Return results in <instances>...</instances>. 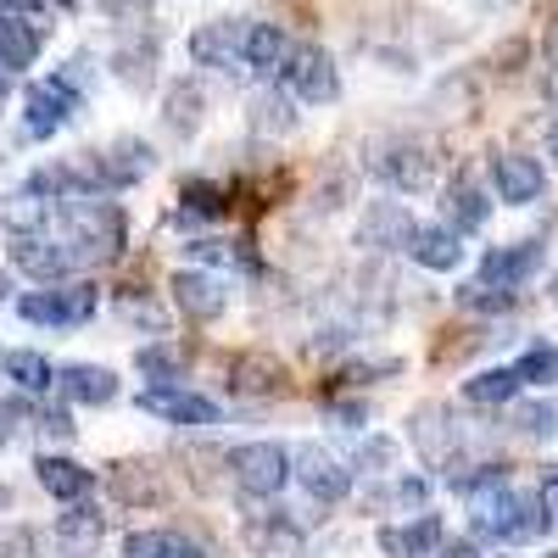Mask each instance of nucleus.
Instances as JSON below:
<instances>
[{"instance_id":"1","label":"nucleus","mask_w":558,"mask_h":558,"mask_svg":"<svg viewBox=\"0 0 558 558\" xmlns=\"http://www.w3.org/2000/svg\"><path fill=\"white\" fill-rule=\"evenodd\" d=\"M51 235L78 257V268H101V263H112L118 252H123V213L112 207V202H101V196H62V202H51Z\"/></svg>"},{"instance_id":"2","label":"nucleus","mask_w":558,"mask_h":558,"mask_svg":"<svg viewBox=\"0 0 558 558\" xmlns=\"http://www.w3.org/2000/svg\"><path fill=\"white\" fill-rule=\"evenodd\" d=\"M470 525H475L481 542L525 547V542H542V536H547L553 508H547V497H536V492L492 486V492H475V497H470Z\"/></svg>"},{"instance_id":"3","label":"nucleus","mask_w":558,"mask_h":558,"mask_svg":"<svg viewBox=\"0 0 558 558\" xmlns=\"http://www.w3.org/2000/svg\"><path fill=\"white\" fill-rule=\"evenodd\" d=\"M229 475H235V486L246 497H279L286 481L296 475V452L279 441H246L229 452Z\"/></svg>"},{"instance_id":"4","label":"nucleus","mask_w":558,"mask_h":558,"mask_svg":"<svg viewBox=\"0 0 558 558\" xmlns=\"http://www.w3.org/2000/svg\"><path fill=\"white\" fill-rule=\"evenodd\" d=\"M368 173H375L380 184H391V191L402 196H418V191H430V179H436V157L425 140H380L375 151H368Z\"/></svg>"},{"instance_id":"5","label":"nucleus","mask_w":558,"mask_h":558,"mask_svg":"<svg viewBox=\"0 0 558 558\" xmlns=\"http://www.w3.org/2000/svg\"><path fill=\"white\" fill-rule=\"evenodd\" d=\"M96 286H84V279H73V286H45V291H28L17 302V313L28 324H45V330H78V324L96 318Z\"/></svg>"},{"instance_id":"6","label":"nucleus","mask_w":558,"mask_h":558,"mask_svg":"<svg viewBox=\"0 0 558 558\" xmlns=\"http://www.w3.org/2000/svg\"><path fill=\"white\" fill-rule=\"evenodd\" d=\"M7 246H12V268H23L39 286H68V274L78 268V257L51 229H7Z\"/></svg>"},{"instance_id":"7","label":"nucleus","mask_w":558,"mask_h":558,"mask_svg":"<svg viewBox=\"0 0 558 558\" xmlns=\"http://www.w3.org/2000/svg\"><path fill=\"white\" fill-rule=\"evenodd\" d=\"M279 78H286V89L296 101H307V107L341 101V68H336V57L324 51V45H296L291 62L279 68Z\"/></svg>"},{"instance_id":"8","label":"nucleus","mask_w":558,"mask_h":558,"mask_svg":"<svg viewBox=\"0 0 558 558\" xmlns=\"http://www.w3.org/2000/svg\"><path fill=\"white\" fill-rule=\"evenodd\" d=\"M191 62L196 68H213V73H252L246 62V17H218V23H202L191 34Z\"/></svg>"},{"instance_id":"9","label":"nucleus","mask_w":558,"mask_h":558,"mask_svg":"<svg viewBox=\"0 0 558 558\" xmlns=\"http://www.w3.org/2000/svg\"><path fill=\"white\" fill-rule=\"evenodd\" d=\"M486 173H492V196L502 207H531L547 191V168L536 157H525V151H492Z\"/></svg>"},{"instance_id":"10","label":"nucleus","mask_w":558,"mask_h":558,"mask_svg":"<svg viewBox=\"0 0 558 558\" xmlns=\"http://www.w3.org/2000/svg\"><path fill=\"white\" fill-rule=\"evenodd\" d=\"M78 89H68L62 78H45V84H34L28 96H23V134L28 140H51V134H62L68 123H73V112H78Z\"/></svg>"},{"instance_id":"11","label":"nucleus","mask_w":558,"mask_h":558,"mask_svg":"<svg viewBox=\"0 0 558 558\" xmlns=\"http://www.w3.org/2000/svg\"><path fill=\"white\" fill-rule=\"evenodd\" d=\"M140 413L168 418V425H184V430L218 425V402L191 391V386H146V391H140Z\"/></svg>"},{"instance_id":"12","label":"nucleus","mask_w":558,"mask_h":558,"mask_svg":"<svg viewBox=\"0 0 558 558\" xmlns=\"http://www.w3.org/2000/svg\"><path fill=\"white\" fill-rule=\"evenodd\" d=\"M547 263V246L542 241H514V246H492L481 257V286H497V291H520L542 274Z\"/></svg>"},{"instance_id":"13","label":"nucleus","mask_w":558,"mask_h":558,"mask_svg":"<svg viewBox=\"0 0 558 558\" xmlns=\"http://www.w3.org/2000/svg\"><path fill=\"white\" fill-rule=\"evenodd\" d=\"M173 302L184 318H196V324H213L223 307H229V279L213 274V268H179L173 274Z\"/></svg>"},{"instance_id":"14","label":"nucleus","mask_w":558,"mask_h":558,"mask_svg":"<svg viewBox=\"0 0 558 558\" xmlns=\"http://www.w3.org/2000/svg\"><path fill=\"white\" fill-rule=\"evenodd\" d=\"M413 229L418 223H413V213L402 202H368V213L357 223V246L363 252H408Z\"/></svg>"},{"instance_id":"15","label":"nucleus","mask_w":558,"mask_h":558,"mask_svg":"<svg viewBox=\"0 0 558 558\" xmlns=\"http://www.w3.org/2000/svg\"><path fill=\"white\" fill-rule=\"evenodd\" d=\"M296 481H302V492L313 497V502H341L347 492H352V470L336 458V452H324V447H302L296 452Z\"/></svg>"},{"instance_id":"16","label":"nucleus","mask_w":558,"mask_h":558,"mask_svg":"<svg viewBox=\"0 0 558 558\" xmlns=\"http://www.w3.org/2000/svg\"><path fill=\"white\" fill-rule=\"evenodd\" d=\"M151 162L157 157H151L146 140H140V134H118L112 146L101 151V184H107V191H129V184H140L151 173Z\"/></svg>"},{"instance_id":"17","label":"nucleus","mask_w":558,"mask_h":558,"mask_svg":"<svg viewBox=\"0 0 558 558\" xmlns=\"http://www.w3.org/2000/svg\"><path fill=\"white\" fill-rule=\"evenodd\" d=\"M57 391L84 408H107V402H118V375L101 363H68V368H57Z\"/></svg>"},{"instance_id":"18","label":"nucleus","mask_w":558,"mask_h":558,"mask_svg":"<svg viewBox=\"0 0 558 558\" xmlns=\"http://www.w3.org/2000/svg\"><path fill=\"white\" fill-rule=\"evenodd\" d=\"M441 547H447V536H441V520L436 514H418L408 525H386L380 531V553L386 558H436Z\"/></svg>"},{"instance_id":"19","label":"nucleus","mask_w":558,"mask_h":558,"mask_svg":"<svg viewBox=\"0 0 558 558\" xmlns=\"http://www.w3.org/2000/svg\"><path fill=\"white\" fill-rule=\"evenodd\" d=\"M408 257L418 268H430V274H452L463 263V235L447 229V223H418L413 241H408Z\"/></svg>"},{"instance_id":"20","label":"nucleus","mask_w":558,"mask_h":558,"mask_svg":"<svg viewBox=\"0 0 558 558\" xmlns=\"http://www.w3.org/2000/svg\"><path fill=\"white\" fill-rule=\"evenodd\" d=\"M447 418H452V408L447 402H425V408H418L413 418H408V436H413V447L418 452H425L430 463H452V441H458V425H447Z\"/></svg>"},{"instance_id":"21","label":"nucleus","mask_w":558,"mask_h":558,"mask_svg":"<svg viewBox=\"0 0 558 558\" xmlns=\"http://www.w3.org/2000/svg\"><path fill=\"white\" fill-rule=\"evenodd\" d=\"M229 391L241 397H279L286 391V363L274 352H241L235 368H229Z\"/></svg>"},{"instance_id":"22","label":"nucleus","mask_w":558,"mask_h":558,"mask_svg":"<svg viewBox=\"0 0 558 558\" xmlns=\"http://www.w3.org/2000/svg\"><path fill=\"white\" fill-rule=\"evenodd\" d=\"M34 481L57 502H78V497H89V486H96V470H84V463H73V458H57V452H39Z\"/></svg>"},{"instance_id":"23","label":"nucleus","mask_w":558,"mask_h":558,"mask_svg":"<svg viewBox=\"0 0 558 558\" xmlns=\"http://www.w3.org/2000/svg\"><path fill=\"white\" fill-rule=\"evenodd\" d=\"M441 213H447V229H458V235H475V229L492 218V202L475 179H452L441 191Z\"/></svg>"},{"instance_id":"24","label":"nucleus","mask_w":558,"mask_h":558,"mask_svg":"<svg viewBox=\"0 0 558 558\" xmlns=\"http://www.w3.org/2000/svg\"><path fill=\"white\" fill-rule=\"evenodd\" d=\"M39 45H45V34H39L23 12H0V73H23V68H34Z\"/></svg>"},{"instance_id":"25","label":"nucleus","mask_w":558,"mask_h":558,"mask_svg":"<svg viewBox=\"0 0 558 558\" xmlns=\"http://www.w3.org/2000/svg\"><path fill=\"white\" fill-rule=\"evenodd\" d=\"M291 34L279 28V23H263V17H246V62H252V73H279L291 62Z\"/></svg>"},{"instance_id":"26","label":"nucleus","mask_w":558,"mask_h":558,"mask_svg":"<svg viewBox=\"0 0 558 558\" xmlns=\"http://www.w3.org/2000/svg\"><path fill=\"white\" fill-rule=\"evenodd\" d=\"M112 73L129 84V89H151L157 84V34H134L112 51Z\"/></svg>"},{"instance_id":"27","label":"nucleus","mask_w":558,"mask_h":558,"mask_svg":"<svg viewBox=\"0 0 558 558\" xmlns=\"http://www.w3.org/2000/svg\"><path fill=\"white\" fill-rule=\"evenodd\" d=\"M202 118H207V96H202V84L173 78V84H168V96H162V123H168L179 140H191V134L202 129Z\"/></svg>"},{"instance_id":"28","label":"nucleus","mask_w":558,"mask_h":558,"mask_svg":"<svg viewBox=\"0 0 558 558\" xmlns=\"http://www.w3.org/2000/svg\"><path fill=\"white\" fill-rule=\"evenodd\" d=\"M123 558H207V547L184 531H129Z\"/></svg>"},{"instance_id":"29","label":"nucleus","mask_w":558,"mask_h":558,"mask_svg":"<svg viewBox=\"0 0 558 558\" xmlns=\"http://www.w3.org/2000/svg\"><path fill=\"white\" fill-rule=\"evenodd\" d=\"M296 96H286L279 84H268V89H257L252 96V129L263 134V140H279V134H296Z\"/></svg>"},{"instance_id":"30","label":"nucleus","mask_w":558,"mask_h":558,"mask_svg":"<svg viewBox=\"0 0 558 558\" xmlns=\"http://www.w3.org/2000/svg\"><path fill=\"white\" fill-rule=\"evenodd\" d=\"M107 481H112L118 502H162V470H157V463H140V458L112 463Z\"/></svg>"},{"instance_id":"31","label":"nucleus","mask_w":558,"mask_h":558,"mask_svg":"<svg viewBox=\"0 0 558 558\" xmlns=\"http://www.w3.org/2000/svg\"><path fill=\"white\" fill-rule=\"evenodd\" d=\"M525 386L520 375V363H502V368H486V375L475 380H463V402H475V408H497V402H514Z\"/></svg>"},{"instance_id":"32","label":"nucleus","mask_w":558,"mask_h":558,"mask_svg":"<svg viewBox=\"0 0 558 558\" xmlns=\"http://www.w3.org/2000/svg\"><path fill=\"white\" fill-rule=\"evenodd\" d=\"M101 536H107V520L96 514V508L73 502L68 514H57V542H62L68 553H89V547H101Z\"/></svg>"},{"instance_id":"33","label":"nucleus","mask_w":558,"mask_h":558,"mask_svg":"<svg viewBox=\"0 0 558 558\" xmlns=\"http://www.w3.org/2000/svg\"><path fill=\"white\" fill-rule=\"evenodd\" d=\"M246 536H252V547H257L263 558H291V553L302 547V531H296L291 520H279V514H252V520H246Z\"/></svg>"},{"instance_id":"34","label":"nucleus","mask_w":558,"mask_h":558,"mask_svg":"<svg viewBox=\"0 0 558 558\" xmlns=\"http://www.w3.org/2000/svg\"><path fill=\"white\" fill-rule=\"evenodd\" d=\"M0 368H7V380L17 391H28V397H45V391L57 386V368L45 363L39 352H7V363H0Z\"/></svg>"},{"instance_id":"35","label":"nucleus","mask_w":558,"mask_h":558,"mask_svg":"<svg viewBox=\"0 0 558 558\" xmlns=\"http://www.w3.org/2000/svg\"><path fill=\"white\" fill-rule=\"evenodd\" d=\"M223 207L229 202H223V191L213 179H191L179 191V223H213V218H223Z\"/></svg>"},{"instance_id":"36","label":"nucleus","mask_w":558,"mask_h":558,"mask_svg":"<svg viewBox=\"0 0 558 558\" xmlns=\"http://www.w3.org/2000/svg\"><path fill=\"white\" fill-rule=\"evenodd\" d=\"M134 368H140V375H146L151 386H179V368H184V357H179V347L151 341V347H140V352H134Z\"/></svg>"},{"instance_id":"37","label":"nucleus","mask_w":558,"mask_h":558,"mask_svg":"<svg viewBox=\"0 0 558 558\" xmlns=\"http://www.w3.org/2000/svg\"><path fill=\"white\" fill-rule=\"evenodd\" d=\"M508 425H514L520 436H531V441H542V436H558V402H514L508 408Z\"/></svg>"},{"instance_id":"38","label":"nucleus","mask_w":558,"mask_h":558,"mask_svg":"<svg viewBox=\"0 0 558 558\" xmlns=\"http://www.w3.org/2000/svg\"><path fill=\"white\" fill-rule=\"evenodd\" d=\"M196 263H218V268H257L252 241H191Z\"/></svg>"},{"instance_id":"39","label":"nucleus","mask_w":558,"mask_h":558,"mask_svg":"<svg viewBox=\"0 0 558 558\" xmlns=\"http://www.w3.org/2000/svg\"><path fill=\"white\" fill-rule=\"evenodd\" d=\"M458 302L475 307V313H508L520 302V291H497V286H481V279H475V286H458Z\"/></svg>"},{"instance_id":"40","label":"nucleus","mask_w":558,"mask_h":558,"mask_svg":"<svg viewBox=\"0 0 558 558\" xmlns=\"http://www.w3.org/2000/svg\"><path fill=\"white\" fill-rule=\"evenodd\" d=\"M357 463L368 475H386L391 463H397V441H386V436H368L363 447H357Z\"/></svg>"},{"instance_id":"41","label":"nucleus","mask_w":558,"mask_h":558,"mask_svg":"<svg viewBox=\"0 0 558 558\" xmlns=\"http://www.w3.org/2000/svg\"><path fill=\"white\" fill-rule=\"evenodd\" d=\"M39 553V536L28 525H0V558H34Z\"/></svg>"},{"instance_id":"42","label":"nucleus","mask_w":558,"mask_h":558,"mask_svg":"<svg viewBox=\"0 0 558 558\" xmlns=\"http://www.w3.org/2000/svg\"><path fill=\"white\" fill-rule=\"evenodd\" d=\"M96 12H107L112 23H129V28H140L151 17V0H96Z\"/></svg>"},{"instance_id":"43","label":"nucleus","mask_w":558,"mask_h":558,"mask_svg":"<svg viewBox=\"0 0 558 558\" xmlns=\"http://www.w3.org/2000/svg\"><path fill=\"white\" fill-rule=\"evenodd\" d=\"M425 497H430V486H425V481H418V475H402V481H397V486H391V492H386L380 502H397V508H418Z\"/></svg>"},{"instance_id":"44","label":"nucleus","mask_w":558,"mask_h":558,"mask_svg":"<svg viewBox=\"0 0 558 558\" xmlns=\"http://www.w3.org/2000/svg\"><path fill=\"white\" fill-rule=\"evenodd\" d=\"M118 307H123V318H134V324H146L151 336H162V313H157L151 302H140V296H123Z\"/></svg>"},{"instance_id":"45","label":"nucleus","mask_w":558,"mask_h":558,"mask_svg":"<svg viewBox=\"0 0 558 558\" xmlns=\"http://www.w3.org/2000/svg\"><path fill=\"white\" fill-rule=\"evenodd\" d=\"M542 62H547V68H542V84H547V96L558 101V23L547 28V45H542Z\"/></svg>"},{"instance_id":"46","label":"nucleus","mask_w":558,"mask_h":558,"mask_svg":"<svg viewBox=\"0 0 558 558\" xmlns=\"http://www.w3.org/2000/svg\"><path fill=\"white\" fill-rule=\"evenodd\" d=\"M39 430H45V436H57V441H73V430H78V425H73V418H68L62 408H39Z\"/></svg>"},{"instance_id":"47","label":"nucleus","mask_w":558,"mask_h":558,"mask_svg":"<svg viewBox=\"0 0 558 558\" xmlns=\"http://www.w3.org/2000/svg\"><path fill=\"white\" fill-rule=\"evenodd\" d=\"M542 497H547L553 520H558V463H547V470H542Z\"/></svg>"},{"instance_id":"48","label":"nucleus","mask_w":558,"mask_h":558,"mask_svg":"<svg viewBox=\"0 0 558 558\" xmlns=\"http://www.w3.org/2000/svg\"><path fill=\"white\" fill-rule=\"evenodd\" d=\"M436 558H486V553H481L475 542H447V547H441Z\"/></svg>"},{"instance_id":"49","label":"nucleus","mask_w":558,"mask_h":558,"mask_svg":"<svg viewBox=\"0 0 558 558\" xmlns=\"http://www.w3.org/2000/svg\"><path fill=\"white\" fill-rule=\"evenodd\" d=\"M12 436V408H0V441Z\"/></svg>"},{"instance_id":"50","label":"nucleus","mask_w":558,"mask_h":558,"mask_svg":"<svg viewBox=\"0 0 558 558\" xmlns=\"http://www.w3.org/2000/svg\"><path fill=\"white\" fill-rule=\"evenodd\" d=\"M7 296H12V274H7V268H0V302H7Z\"/></svg>"},{"instance_id":"51","label":"nucleus","mask_w":558,"mask_h":558,"mask_svg":"<svg viewBox=\"0 0 558 558\" xmlns=\"http://www.w3.org/2000/svg\"><path fill=\"white\" fill-rule=\"evenodd\" d=\"M547 146H553V157H558V118L547 123Z\"/></svg>"},{"instance_id":"52","label":"nucleus","mask_w":558,"mask_h":558,"mask_svg":"<svg viewBox=\"0 0 558 558\" xmlns=\"http://www.w3.org/2000/svg\"><path fill=\"white\" fill-rule=\"evenodd\" d=\"M7 89H12V84H7V73H0V101H7Z\"/></svg>"},{"instance_id":"53","label":"nucleus","mask_w":558,"mask_h":558,"mask_svg":"<svg viewBox=\"0 0 558 558\" xmlns=\"http://www.w3.org/2000/svg\"><path fill=\"white\" fill-rule=\"evenodd\" d=\"M553 302H558V286H553Z\"/></svg>"},{"instance_id":"54","label":"nucleus","mask_w":558,"mask_h":558,"mask_svg":"<svg viewBox=\"0 0 558 558\" xmlns=\"http://www.w3.org/2000/svg\"><path fill=\"white\" fill-rule=\"evenodd\" d=\"M547 558H558V553H547Z\"/></svg>"},{"instance_id":"55","label":"nucleus","mask_w":558,"mask_h":558,"mask_svg":"<svg viewBox=\"0 0 558 558\" xmlns=\"http://www.w3.org/2000/svg\"><path fill=\"white\" fill-rule=\"evenodd\" d=\"M0 497H7V492H0Z\"/></svg>"}]
</instances>
